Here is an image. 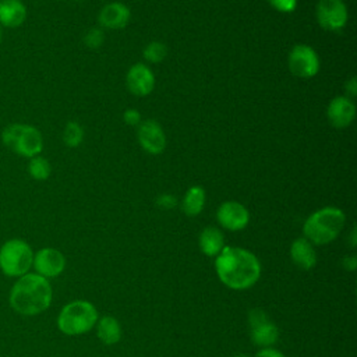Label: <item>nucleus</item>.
<instances>
[{"mask_svg":"<svg viewBox=\"0 0 357 357\" xmlns=\"http://www.w3.org/2000/svg\"><path fill=\"white\" fill-rule=\"evenodd\" d=\"M255 357H284V354L272 347H262Z\"/></svg>","mask_w":357,"mask_h":357,"instance_id":"nucleus-29","label":"nucleus"},{"mask_svg":"<svg viewBox=\"0 0 357 357\" xmlns=\"http://www.w3.org/2000/svg\"><path fill=\"white\" fill-rule=\"evenodd\" d=\"M225 247L223 233L215 227L208 226L199 234V248L208 257H216Z\"/></svg>","mask_w":357,"mask_h":357,"instance_id":"nucleus-18","label":"nucleus"},{"mask_svg":"<svg viewBox=\"0 0 357 357\" xmlns=\"http://www.w3.org/2000/svg\"><path fill=\"white\" fill-rule=\"evenodd\" d=\"M268 1L279 13H293L297 7V0H268Z\"/></svg>","mask_w":357,"mask_h":357,"instance_id":"nucleus-25","label":"nucleus"},{"mask_svg":"<svg viewBox=\"0 0 357 357\" xmlns=\"http://www.w3.org/2000/svg\"><path fill=\"white\" fill-rule=\"evenodd\" d=\"M33 251L22 238H10L0 247V271L10 278H20L29 272Z\"/></svg>","mask_w":357,"mask_h":357,"instance_id":"nucleus-6","label":"nucleus"},{"mask_svg":"<svg viewBox=\"0 0 357 357\" xmlns=\"http://www.w3.org/2000/svg\"><path fill=\"white\" fill-rule=\"evenodd\" d=\"M105 42V33L100 28H91L85 36H84V43L89 49H98L102 46Z\"/></svg>","mask_w":357,"mask_h":357,"instance_id":"nucleus-24","label":"nucleus"},{"mask_svg":"<svg viewBox=\"0 0 357 357\" xmlns=\"http://www.w3.org/2000/svg\"><path fill=\"white\" fill-rule=\"evenodd\" d=\"M144 59L149 63H160L167 56V46L163 42L152 40L144 47Z\"/></svg>","mask_w":357,"mask_h":357,"instance_id":"nucleus-23","label":"nucleus"},{"mask_svg":"<svg viewBox=\"0 0 357 357\" xmlns=\"http://www.w3.org/2000/svg\"><path fill=\"white\" fill-rule=\"evenodd\" d=\"M342 265H343V268L347 269V271H354L356 266H357V258H356L354 255L346 257V258H343Z\"/></svg>","mask_w":357,"mask_h":357,"instance_id":"nucleus-30","label":"nucleus"},{"mask_svg":"<svg viewBox=\"0 0 357 357\" xmlns=\"http://www.w3.org/2000/svg\"><path fill=\"white\" fill-rule=\"evenodd\" d=\"M346 222V215L335 206H325L311 213L304 225V237L317 245H324L333 241L342 231Z\"/></svg>","mask_w":357,"mask_h":357,"instance_id":"nucleus-3","label":"nucleus"},{"mask_svg":"<svg viewBox=\"0 0 357 357\" xmlns=\"http://www.w3.org/2000/svg\"><path fill=\"white\" fill-rule=\"evenodd\" d=\"M123 120L126 121V124L131 126V127H135V126H139L141 124V113L137 110V109H126L124 113H123Z\"/></svg>","mask_w":357,"mask_h":357,"instance_id":"nucleus-26","label":"nucleus"},{"mask_svg":"<svg viewBox=\"0 0 357 357\" xmlns=\"http://www.w3.org/2000/svg\"><path fill=\"white\" fill-rule=\"evenodd\" d=\"M3 40V26L0 25V42Z\"/></svg>","mask_w":357,"mask_h":357,"instance_id":"nucleus-31","label":"nucleus"},{"mask_svg":"<svg viewBox=\"0 0 357 357\" xmlns=\"http://www.w3.org/2000/svg\"><path fill=\"white\" fill-rule=\"evenodd\" d=\"M216 219L219 225L227 230H243L250 222L248 209L237 201H226L220 204L216 211Z\"/></svg>","mask_w":357,"mask_h":357,"instance_id":"nucleus-12","label":"nucleus"},{"mask_svg":"<svg viewBox=\"0 0 357 357\" xmlns=\"http://www.w3.org/2000/svg\"><path fill=\"white\" fill-rule=\"evenodd\" d=\"M130 17V8L126 4L120 1H112L102 7L98 15V21L103 28L123 29L128 24Z\"/></svg>","mask_w":357,"mask_h":357,"instance_id":"nucleus-15","label":"nucleus"},{"mask_svg":"<svg viewBox=\"0 0 357 357\" xmlns=\"http://www.w3.org/2000/svg\"><path fill=\"white\" fill-rule=\"evenodd\" d=\"M126 84L132 95L146 96L155 88V75L146 64L137 63L127 71Z\"/></svg>","mask_w":357,"mask_h":357,"instance_id":"nucleus-13","label":"nucleus"},{"mask_svg":"<svg viewBox=\"0 0 357 357\" xmlns=\"http://www.w3.org/2000/svg\"><path fill=\"white\" fill-rule=\"evenodd\" d=\"M98 337L105 344H114L121 339V326L119 321L110 315L102 317L98 322Z\"/></svg>","mask_w":357,"mask_h":357,"instance_id":"nucleus-20","label":"nucleus"},{"mask_svg":"<svg viewBox=\"0 0 357 357\" xmlns=\"http://www.w3.org/2000/svg\"><path fill=\"white\" fill-rule=\"evenodd\" d=\"M63 142L70 148H77L84 141V128L77 121H68L63 130Z\"/></svg>","mask_w":357,"mask_h":357,"instance_id":"nucleus-22","label":"nucleus"},{"mask_svg":"<svg viewBox=\"0 0 357 357\" xmlns=\"http://www.w3.org/2000/svg\"><path fill=\"white\" fill-rule=\"evenodd\" d=\"M138 142L142 149L151 155L162 153L167 145L162 126L152 119L141 121L138 126Z\"/></svg>","mask_w":357,"mask_h":357,"instance_id":"nucleus-11","label":"nucleus"},{"mask_svg":"<svg viewBox=\"0 0 357 357\" xmlns=\"http://www.w3.org/2000/svg\"><path fill=\"white\" fill-rule=\"evenodd\" d=\"M315 15L321 28L326 31H340L349 20V11L343 0H318Z\"/></svg>","mask_w":357,"mask_h":357,"instance_id":"nucleus-8","label":"nucleus"},{"mask_svg":"<svg viewBox=\"0 0 357 357\" xmlns=\"http://www.w3.org/2000/svg\"><path fill=\"white\" fill-rule=\"evenodd\" d=\"M26 170H28V174L33 180L43 181V180H47L50 177L52 166H50V163L46 158H43L42 155H36L33 158H29Z\"/></svg>","mask_w":357,"mask_h":357,"instance_id":"nucleus-21","label":"nucleus"},{"mask_svg":"<svg viewBox=\"0 0 357 357\" xmlns=\"http://www.w3.org/2000/svg\"><path fill=\"white\" fill-rule=\"evenodd\" d=\"M98 322L95 305L86 300H74L66 304L57 315V328L67 336H78L89 332Z\"/></svg>","mask_w":357,"mask_h":357,"instance_id":"nucleus-5","label":"nucleus"},{"mask_svg":"<svg viewBox=\"0 0 357 357\" xmlns=\"http://www.w3.org/2000/svg\"><path fill=\"white\" fill-rule=\"evenodd\" d=\"M77 1H82V0H77Z\"/></svg>","mask_w":357,"mask_h":357,"instance_id":"nucleus-33","label":"nucleus"},{"mask_svg":"<svg viewBox=\"0 0 357 357\" xmlns=\"http://www.w3.org/2000/svg\"><path fill=\"white\" fill-rule=\"evenodd\" d=\"M28 15L26 6L22 0H0V25L14 29L21 26Z\"/></svg>","mask_w":357,"mask_h":357,"instance_id":"nucleus-16","label":"nucleus"},{"mask_svg":"<svg viewBox=\"0 0 357 357\" xmlns=\"http://www.w3.org/2000/svg\"><path fill=\"white\" fill-rule=\"evenodd\" d=\"M1 142L21 158H33L43 149L42 132L32 124L13 123L3 128Z\"/></svg>","mask_w":357,"mask_h":357,"instance_id":"nucleus-4","label":"nucleus"},{"mask_svg":"<svg viewBox=\"0 0 357 357\" xmlns=\"http://www.w3.org/2000/svg\"><path fill=\"white\" fill-rule=\"evenodd\" d=\"M290 258L291 261L303 271H310L317 264V254L305 237L296 238L290 247Z\"/></svg>","mask_w":357,"mask_h":357,"instance_id":"nucleus-17","label":"nucleus"},{"mask_svg":"<svg viewBox=\"0 0 357 357\" xmlns=\"http://www.w3.org/2000/svg\"><path fill=\"white\" fill-rule=\"evenodd\" d=\"M287 64L290 73L298 78H311L319 71V57L317 52L304 43L291 47Z\"/></svg>","mask_w":357,"mask_h":357,"instance_id":"nucleus-7","label":"nucleus"},{"mask_svg":"<svg viewBox=\"0 0 357 357\" xmlns=\"http://www.w3.org/2000/svg\"><path fill=\"white\" fill-rule=\"evenodd\" d=\"M32 268L35 269V273L46 279L56 278L64 271L66 258L59 250L52 247H45L33 254Z\"/></svg>","mask_w":357,"mask_h":357,"instance_id":"nucleus-10","label":"nucleus"},{"mask_svg":"<svg viewBox=\"0 0 357 357\" xmlns=\"http://www.w3.org/2000/svg\"><path fill=\"white\" fill-rule=\"evenodd\" d=\"M344 91H346V96L347 98H354L356 93H357V79L356 77H351L346 84H344Z\"/></svg>","mask_w":357,"mask_h":357,"instance_id":"nucleus-28","label":"nucleus"},{"mask_svg":"<svg viewBox=\"0 0 357 357\" xmlns=\"http://www.w3.org/2000/svg\"><path fill=\"white\" fill-rule=\"evenodd\" d=\"M326 116L332 127L346 128L353 123L356 117V105L346 95L336 96L329 102Z\"/></svg>","mask_w":357,"mask_h":357,"instance_id":"nucleus-14","label":"nucleus"},{"mask_svg":"<svg viewBox=\"0 0 357 357\" xmlns=\"http://www.w3.org/2000/svg\"><path fill=\"white\" fill-rule=\"evenodd\" d=\"M156 204H158L160 208H163V209H172V208L176 206L177 199H176V197L172 195V194H162V195L158 197Z\"/></svg>","mask_w":357,"mask_h":357,"instance_id":"nucleus-27","label":"nucleus"},{"mask_svg":"<svg viewBox=\"0 0 357 357\" xmlns=\"http://www.w3.org/2000/svg\"><path fill=\"white\" fill-rule=\"evenodd\" d=\"M250 322V336L254 344L261 347H269L276 343L279 337L278 326L266 317V314L259 310H251L248 315Z\"/></svg>","mask_w":357,"mask_h":357,"instance_id":"nucleus-9","label":"nucleus"},{"mask_svg":"<svg viewBox=\"0 0 357 357\" xmlns=\"http://www.w3.org/2000/svg\"><path fill=\"white\" fill-rule=\"evenodd\" d=\"M205 206V190L199 185H192L187 190L181 208L187 216H197Z\"/></svg>","mask_w":357,"mask_h":357,"instance_id":"nucleus-19","label":"nucleus"},{"mask_svg":"<svg viewBox=\"0 0 357 357\" xmlns=\"http://www.w3.org/2000/svg\"><path fill=\"white\" fill-rule=\"evenodd\" d=\"M215 269L219 280L233 289L245 290L254 286L261 276V264L248 250L225 245L216 255Z\"/></svg>","mask_w":357,"mask_h":357,"instance_id":"nucleus-1","label":"nucleus"},{"mask_svg":"<svg viewBox=\"0 0 357 357\" xmlns=\"http://www.w3.org/2000/svg\"><path fill=\"white\" fill-rule=\"evenodd\" d=\"M236 357H247V356H236Z\"/></svg>","mask_w":357,"mask_h":357,"instance_id":"nucleus-32","label":"nucleus"},{"mask_svg":"<svg viewBox=\"0 0 357 357\" xmlns=\"http://www.w3.org/2000/svg\"><path fill=\"white\" fill-rule=\"evenodd\" d=\"M52 298L53 290L49 279L35 272L17 278L8 294L11 308L25 317H33L46 311L52 304Z\"/></svg>","mask_w":357,"mask_h":357,"instance_id":"nucleus-2","label":"nucleus"}]
</instances>
